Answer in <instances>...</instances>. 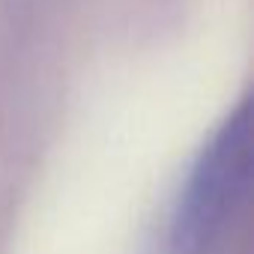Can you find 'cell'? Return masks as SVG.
I'll return each mask as SVG.
<instances>
[{"instance_id": "6da1fadb", "label": "cell", "mask_w": 254, "mask_h": 254, "mask_svg": "<svg viewBox=\"0 0 254 254\" xmlns=\"http://www.w3.org/2000/svg\"><path fill=\"white\" fill-rule=\"evenodd\" d=\"M251 171L248 99L233 105L200 147L174 206L168 254H209L233 221Z\"/></svg>"}]
</instances>
